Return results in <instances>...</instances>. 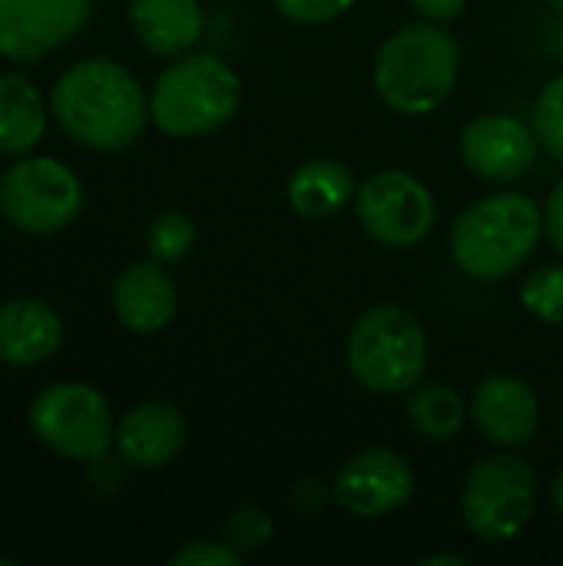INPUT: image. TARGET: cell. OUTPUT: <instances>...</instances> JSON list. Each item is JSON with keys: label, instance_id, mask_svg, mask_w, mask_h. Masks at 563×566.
<instances>
[{"label": "cell", "instance_id": "obj_1", "mask_svg": "<svg viewBox=\"0 0 563 566\" xmlns=\"http://www.w3.org/2000/svg\"><path fill=\"white\" fill-rule=\"evenodd\" d=\"M50 113L80 146L119 153L143 136L149 123V99L123 63L80 60L53 83Z\"/></svg>", "mask_w": 563, "mask_h": 566}, {"label": "cell", "instance_id": "obj_2", "mask_svg": "<svg viewBox=\"0 0 563 566\" xmlns=\"http://www.w3.org/2000/svg\"><path fill=\"white\" fill-rule=\"evenodd\" d=\"M465 50L445 23L418 20L388 33L375 56V93L402 116H428L441 109L461 80Z\"/></svg>", "mask_w": 563, "mask_h": 566}, {"label": "cell", "instance_id": "obj_3", "mask_svg": "<svg viewBox=\"0 0 563 566\" xmlns=\"http://www.w3.org/2000/svg\"><path fill=\"white\" fill-rule=\"evenodd\" d=\"M544 235V209L518 189L475 199L451 226L448 249L455 265L475 282L518 275Z\"/></svg>", "mask_w": 563, "mask_h": 566}, {"label": "cell", "instance_id": "obj_4", "mask_svg": "<svg viewBox=\"0 0 563 566\" xmlns=\"http://www.w3.org/2000/svg\"><path fill=\"white\" fill-rule=\"evenodd\" d=\"M242 106V76L216 53H183L149 93V119L173 139L212 136Z\"/></svg>", "mask_w": 563, "mask_h": 566}, {"label": "cell", "instance_id": "obj_5", "mask_svg": "<svg viewBox=\"0 0 563 566\" xmlns=\"http://www.w3.org/2000/svg\"><path fill=\"white\" fill-rule=\"evenodd\" d=\"M345 365L358 388L372 395H405L428 371V335L415 312L378 302L358 315L345 342Z\"/></svg>", "mask_w": 563, "mask_h": 566}, {"label": "cell", "instance_id": "obj_6", "mask_svg": "<svg viewBox=\"0 0 563 566\" xmlns=\"http://www.w3.org/2000/svg\"><path fill=\"white\" fill-rule=\"evenodd\" d=\"M538 507V474L508 448L471 464L461 488V521L465 527L488 541L508 544L521 537Z\"/></svg>", "mask_w": 563, "mask_h": 566}, {"label": "cell", "instance_id": "obj_7", "mask_svg": "<svg viewBox=\"0 0 563 566\" xmlns=\"http://www.w3.org/2000/svg\"><path fill=\"white\" fill-rule=\"evenodd\" d=\"M30 431L53 454L90 464L113 448L116 424L96 388L83 381H56L33 395Z\"/></svg>", "mask_w": 563, "mask_h": 566}, {"label": "cell", "instance_id": "obj_8", "mask_svg": "<svg viewBox=\"0 0 563 566\" xmlns=\"http://www.w3.org/2000/svg\"><path fill=\"white\" fill-rule=\"evenodd\" d=\"M355 219L362 232L385 249H418L435 222V192L408 169H378L355 189Z\"/></svg>", "mask_w": 563, "mask_h": 566}, {"label": "cell", "instance_id": "obj_9", "mask_svg": "<svg viewBox=\"0 0 563 566\" xmlns=\"http://www.w3.org/2000/svg\"><path fill=\"white\" fill-rule=\"evenodd\" d=\"M83 186L70 166L50 156L13 163L0 176V216L27 235H53L76 222Z\"/></svg>", "mask_w": 563, "mask_h": 566}, {"label": "cell", "instance_id": "obj_10", "mask_svg": "<svg viewBox=\"0 0 563 566\" xmlns=\"http://www.w3.org/2000/svg\"><path fill=\"white\" fill-rule=\"evenodd\" d=\"M415 491L418 478L411 461L402 451L382 444L355 451L332 481L335 504L358 521H378L405 511Z\"/></svg>", "mask_w": 563, "mask_h": 566}, {"label": "cell", "instance_id": "obj_11", "mask_svg": "<svg viewBox=\"0 0 563 566\" xmlns=\"http://www.w3.org/2000/svg\"><path fill=\"white\" fill-rule=\"evenodd\" d=\"M96 0H0V56L33 63L73 40Z\"/></svg>", "mask_w": 563, "mask_h": 566}, {"label": "cell", "instance_id": "obj_12", "mask_svg": "<svg viewBox=\"0 0 563 566\" xmlns=\"http://www.w3.org/2000/svg\"><path fill=\"white\" fill-rule=\"evenodd\" d=\"M461 163L471 176L498 186L521 182L538 163V136L521 116L484 113L461 129Z\"/></svg>", "mask_w": 563, "mask_h": 566}, {"label": "cell", "instance_id": "obj_13", "mask_svg": "<svg viewBox=\"0 0 563 566\" xmlns=\"http://www.w3.org/2000/svg\"><path fill=\"white\" fill-rule=\"evenodd\" d=\"M471 421L478 431L508 451H518L538 438L541 428V401L534 388L508 371H494L481 378V385L471 395Z\"/></svg>", "mask_w": 563, "mask_h": 566}, {"label": "cell", "instance_id": "obj_14", "mask_svg": "<svg viewBox=\"0 0 563 566\" xmlns=\"http://www.w3.org/2000/svg\"><path fill=\"white\" fill-rule=\"evenodd\" d=\"M189 424L183 411L169 401H143L129 408L113 434L116 454L136 471H159L179 458L186 448Z\"/></svg>", "mask_w": 563, "mask_h": 566}, {"label": "cell", "instance_id": "obj_15", "mask_svg": "<svg viewBox=\"0 0 563 566\" xmlns=\"http://www.w3.org/2000/svg\"><path fill=\"white\" fill-rule=\"evenodd\" d=\"M113 315L133 335L163 332L179 308V292L159 262H133L113 282Z\"/></svg>", "mask_w": 563, "mask_h": 566}, {"label": "cell", "instance_id": "obj_16", "mask_svg": "<svg viewBox=\"0 0 563 566\" xmlns=\"http://www.w3.org/2000/svg\"><path fill=\"white\" fill-rule=\"evenodd\" d=\"M63 345V318L40 298H10L0 305V361L33 368Z\"/></svg>", "mask_w": 563, "mask_h": 566}, {"label": "cell", "instance_id": "obj_17", "mask_svg": "<svg viewBox=\"0 0 563 566\" xmlns=\"http://www.w3.org/2000/svg\"><path fill=\"white\" fill-rule=\"evenodd\" d=\"M129 27L156 56L189 53L206 30L199 0H129Z\"/></svg>", "mask_w": 563, "mask_h": 566}, {"label": "cell", "instance_id": "obj_18", "mask_svg": "<svg viewBox=\"0 0 563 566\" xmlns=\"http://www.w3.org/2000/svg\"><path fill=\"white\" fill-rule=\"evenodd\" d=\"M355 176L338 159H305L285 182L289 209L305 222H329L348 202H355Z\"/></svg>", "mask_w": 563, "mask_h": 566}, {"label": "cell", "instance_id": "obj_19", "mask_svg": "<svg viewBox=\"0 0 563 566\" xmlns=\"http://www.w3.org/2000/svg\"><path fill=\"white\" fill-rule=\"evenodd\" d=\"M46 133V106L23 73H0V153L23 156Z\"/></svg>", "mask_w": 563, "mask_h": 566}, {"label": "cell", "instance_id": "obj_20", "mask_svg": "<svg viewBox=\"0 0 563 566\" xmlns=\"http://www.w3.org/2000/svg\"><path fill=\"white\" fill-rule=\"evenodd\" d=\"M408 424L415 428L418 438L445 444L455 441L471 415V408L465 405V398L445 385V381H418L408 391V405H405Z\"/></svg>", "mask_w": 563, "mask_h": 566}, {"label": "cell", "instance_id": "obj_21", "mask_svg": "<svg viewBox=\"0 0 563 566\" xmlns=\"http://www.w3.org/2000/svg\"><path fill=\"white\" fill-rule=\"evenodd\" d=\"M196 245V222L192 216L179 212V209H166L149 222L146 232V252L153 262L159 265H176L183 262Z\"/></svg>", "mask_w": 563, "mask_h": 566}, {"label": "cell", "instance_id": "obj_22", "mask_svg": "<svg viewBox=\"0 0 563 566\" xmlns=\"http://www.w3.org/2000/svg\"><path fill=\"white\" fill-rule=\"evenodd\" d=\"M521 305L544 325H563V265H538L521 282Z\"/></svg>", "mask_w": 563, "mask_h": 566}, {"label": "cell", "instance_id": "obj_23", "mask_svg": "<svg viewBox=\"0 0 563 566\" xmlns=\"http://www.w3.org/2000/svg\"><path fill=\"white\" fill-rule=\"evenodd\" d=\"M534 136L538 146L563 166V73L551 76L534 99Z\"/></svg>", "mask_w": 563, "mask_h": 566}, {"label": "cell", "instance_id": "obj_24", "mask_svg": "<svg viewBox=\"0 0 563 566\" xmlns=\"http://www.w3.org/2000/svg\"><path fill=\"white\" fill-rule=\"evenodd\" d=\"M272 534H275V524L259 504H239L222 524V541L239 554L262 551L272 541Z\"/></svg>", "mask_w": 563, "mask_h": 566}, {"label": "cell", "instance_id": "obj_25", "mask_svg": "<svg viewBox=\"0 0 563 566\" xmlns=\"http://www.w3.org/2000/svg\"><path fill=\"white\" fill-rule=\"evenodd\" d=\"M358 0H272V7L299 23V27H319V23H332L342 13H348Z\"/></svg>", "mask_w": 563, "mask_h": 566}, {"label": "cell", "instance_id": "obj_26", "mask_svg": "<svg viewBox=\"0 0 563 566\" xmlns=\"http://www.w3.org/2000/svg\"><path fill=\"white\" fill-rule=\"evenodd\" d=\"M239 560H242L239 551H232L226 541H209V537L189 541L169 557L173 566H236Z\"/></svg>", "mask_w": 563, "mask_h": 566}, {"label": "cell", "instance_id": "obj_27", "mask_svg": "<svg viewBox=\"0 0 563 566\" xmlns=\"http://www.w3.org/2000/svg\"><path fill=\"white\" fill-rule=\"evenodd\" d=\"M90 471H86V478H90V488L96 491V494H106V497H113V494H119L123 488H126V461L123 458H110V451L106 454H100L96 461H90L86 464Z\"/></svg>", "mask_w": 563, "mask_h": 566}, {"label": "cell", "instance_id": "obj_28", "mask_svg": "<svg viewBox=\"0 0 563 566\" xmlns=\"http://www.w3.org/2000/svg\"><path fill=\"white\" fill-rule=\"evenodd\" d=\"M408 7L431 23H451L465 13L468 0H408Z\"/></svg>", "mask_w": 563, "mask_h": 566}, {"label": "cell", "instance_id": "obj_29", "mask_svg": "<svg viewBox=\"0 0 563 566\" xmlns=\"http://www.w3.org/2000/svg\"><path fill=\"white\" fill-rule=\"evenodd\" d=\"M544 235L563 255V179L551 189V196L544 202Z\"/></svg>", "mask_w": 563, "mask_h": 566}, {"label": "cell", "instance_id": "obj_30", "mask_svg": "<svg viewBox=\"0 0 563 566\" xmlns=\"http://www.w3.org/2000/svg\"><path fill=\"white\" fill-rule=\"evenodd\" d=\"M421 566H468V557H461V554H428V557H421Z\"/></svg>", "mask_w": 563, "mask_h": 566}, {"label": "cell", "instance_id": "obj_31", "mask_svg": "<svg viewBox=\"0 0 563 566\" xmlns=\"http://www.w3.org/2000/svg\"><path fill=\"white\" fill-rule=\"evenodd\" d=\"M551 504H554V511L563 517V464L561 471L554 474V484H551Z\"/></svg>", "mask_w": 563, "mask_h": 566}, {"label": "cell", "instance_id": "obj_32", "mask_svg": "<svg viewBox=\"0 0 563 566\" xmlns=\"http://www.w3.org/2000/svg\"><path fill=\"white\" fill-rule=\"evenodd\" d=\"M544 3H551L554 10H561V13H563V0H544Z\"/></svg>", "mask_w": 563, "mask_h": 566}, {"label": "cell", "instance_id": "obj_33", "mask_svg": "<svg viewBox=\"0 0 563 566\" xmlns=\"http://www.w3.org/2000/svg\"><path fill=\"white\" fill-rule=\"evenodd\" d=\"M0 566H17L13 560H0Z\"/></svg>", "mask_w": 563, "mask_h": 566}, {"label": "cell", "instance_id": "obj_34", "mask_svg": "<svg viewBox=\"0 0 563 566\" xmlns=\"http://www.w3.org/2000/svg\"><path fill=\"white\" fill-rule=\"evenodd\" d=\"M561 431H563V408H561Z\"/></svg>", "mask_w": 563, "mask_h": 566}]
</instances>
